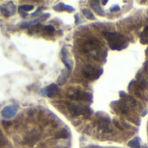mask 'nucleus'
Returning a JSON list of instances; mask_svg holds the SVG:
<instances>
[{"mask_svg": "<svg viewBox=\"0 0 148 148\" xmlns=\"http://www.w3.org/2000/svg\"><path fill=\"white\" fill-rule=\"evenodd\" d=\"M110 124H111V119L107 115L99 118L98 120V126L104 132H112V129L110 128Z\"/></svg>", "mask_w": 148, "mask_h": 148, "instance_id": "8", "label": "nucleus"}, {"mask_svg": "<svg viewBox=\"0 0 148 148\" xmlns=\"http://www.w3.org/2000/svg\"><path fill=\"white\" fill-rule=\"evenodd\" d=\"M18 111V106L17 104H12L5 106L1 111V114L5 119H11L17 114Z\"/></svg>", "mask_w": 148, "mask_h": 148, "instance_id": "6", "label": "nucleus"}, {"mask_svg": "<svg viewBox=\"0 0 148 148\" xmlns=\"http://www.w3.org/2000/svg\"><path fill=\"white\" fill-rule=\"evenodd\" d=\"M104 36L107 39L110 48L113 51H121L128 46V42L125 36L119 32H104Z\"/></svg>", "mask_w": 148, "mask_h": 148, "instance_id": "1", "label": "nucleus"}, {"mask_svg": "<svg viewBox=\"0 0 148 148\" xmlns=\"http://www.w3.org/2000/svg\"><path fill=\"white\" fill-rule=\"evenodd\" d=\"M114 125H115L119 129H120V130H124V128L120 126V125H119V123L118 121H114Z\"/></svg>", "mask_w": 148, "mask_h": 148, "instance_id": "24", "label": "nucleus"}, {"mask_svg": "<svg viewBox=\"0 0 148 148\" xmlns=\"http://www.w3.org/2000/svg\"><path fill=\"white\" fill-rule=\"evenodd\" d=\"M147 112H148V111L147 110H145V112H143V113H142V116L144 117V116H145L146 114H147Z\"/></svg>", "mask_w": 148, "mask_h": 148, "instance_id": "26", "label": "nucleus"}, {"mask_svg": "<svg viewBox=\"0 0 148 148\" xmlns=\"http://www.w3.org/2000/svg\"><path fill=\"white\" fill-rule=\"evenodd\" d=\"M140 43L142 45L148 44V26L145 28V30L140 35Z\"/></svg>", "mask_w": 148, "mask_h": 148, "instance_id": "17", "label": "nucleus"}, {"mask_svg": "<svg viewBox=\"0 0 148 148\" xmlns=\"http://www.w3.org/2000/svg\"><path fill=\"white\" fill-rule=\"evenodd\" d=\"M48 17H50V14H48V13H46V14H45H45H43L41 17H39V18H36V19H34L33 21H30V22H23V23L21 24V28L25 29V28L30 27L31 25H38L40 22L45 21Z\"/></svg>", "mask_w": 148, "mask_h": 148, "instance_id": "10", "label": "nucleus"}, {"mask_svg": "<svg viewBox=\"0 0 148 148\" xmlns=\"http://www.w3.org/2000/svg\"><path fill=\"white\" fill-rule=\"evenodd\" d=\"M82 12H83V14L85 15V17L87 19H90V20H95L96 19V18L93 15V13L92 12V11H90L88 9H83Z\"/></svg>", "mask_w": 148, "mask_h": 148, "instance_id": "19", "label": "nucleus"}, {"mask_svg": "<svg viewBox=\"0 0 148 148\" xmlns=\"http://www.w3.org/2000/svg\"><path fill=\"white\" fill-rule=\"evenodd\" d=\"M15 10H16V6L15 5H13L12 1L8 2L4 5H0V12L6 18L12 16L15 13Z\"/></svg>", "mask_w": 148, "mask_h": 148, "instance_id": "7", "label": "nucleus"}, {"mask_svg": "<svg viewBox=\"0 0 148 148\" xmlns=\"http://www.w3.org/2000/svg\"><path fill=\"white\" fill-rule=\"evenodd\" d=\"M34 9V6L32 5H23L18 7V12L20 14L22 13H26V12L32 11Z\"/></svg>", "mask_w": 148, "mask_h": 148, "instance_id": "18", "label": "nucleus"}, {"mask_svg": "<svg viewBox=\"0 0 148 148\" xmlns=\"http://www.w3.org/2000/svg\"><path fill=\"white\" fill-rule=\"evenodd\" d=\"M69 137H70V132L67 129H64V128L61 129L56 134V138H67Z\"/></svg>", "mask_w": 148, "mask_h": 148, "instance_id": "15", "label": "nucleus"}, {"mask_svg": "<svg viewBox=\"0 0 148 148\" xmlns=\"http://www.w3.org/2000/svg\"><path fill=\"white\" fill-rule=\"evenodd\" d=\"M128 145L131 148H140V138L138 137H135L128 142Z\"/></svg>", "mask_w": 148, "mask_h": 148, "instance_id": "16", "label": "nucleus"}, {"mask_svg": "<svg viewBox=\"0 0 148 148\" xmlns=\"http://www.w3.org/2000/svg\"><path fill=\"white\" fill-rule=\"evenodd\" d=\"M147 86V82L145 80V79L140 75V73H138V75L137 76V84H136V87L139 88L141 90L145 89Z\"/></svg>", "mask_w": 148, "mask_h": 148, "instance_id": "14", "label": "nucleus"}, {"mask_svg": "<svg viewBox=\"0 0 148 148\" xmlns=\"http://www.w3.org/2000/svg\"><path fill=\"white\" fill-rule=\"evenodd\" d=\"M41 10H43V7H38V8L37 9V11L32 14V16H37V15L40 12V11H41Z\"/></svg>", "mask_w": 148, "mask_h": 148, "instance_id": "23", "label": "nucleus"}, {"mask_svg": "<svg viewBox=\"0 0 148 148\" xmlns=\"http://www.w3.org/2000/svg\"><path fill=\"white\" fill-rule=\"evenodd\" d=\"M119 10H120V7H119L118 5H113L112 7L110 8V11L112 12H119Z\"/></svg>", "mask_w": 148, "mask_h": 148, "instance_id": "21", "label": "nucleus"}, {"mask_svg": "<svg viewBox=\"0 0 148 148\" xmlns=\"http://www.w3.org/2000/svg\"><path fill=\"white\" fill-rule=\"evenodd\" d=\"M62 61H63L64 64L66 66L67 70L71 71V70L73 68V61L71 59L69 51L65 47H64L62 49Z\"/></svg>", "mask_w": 148, "mask_h": 148, "instance_id": "9", "label": "nucleus"}, {"mask_svg": "<svg viewBox=\"0 0 148 148\" xmlns=\"http://www.w3.org/2000/svg\"><path fill=\"white\" fill-rule=\"evenodd\" d=\"M107 2H108V1H106H106H102L101 3H102L103 5H106V4H107Z\"/></svg>", "mask_w": 148, "mask_h": 148, "instance_id": "27", "label": "nucleus"}, {"mask_svg": "<svg viewBox=\"0 0 148 148\" xmlns=\"http://www.w3.org/2000/svg\"><path fill=\"white\" fill-rule=\"evenodd\" d=\"M0 144H1V145H5V144H6V139H5V137L2 135L1 132H0Z\"/></svg>", "mask_w": 148, "mask_h": 148, "instance_id": "22", "label": "nucleus"}, {"mask_svg": "<svg viewBox=\"0 0 148 148\" xmlns=\"http://www.w3.org/2000/svg\"><path fill=\"white\" fill-rule=\"evenodd\" d=\"M104 70L101 67L94 66L92 64H86L82 68V74L83 76L89 79V80H96L100 78V76L103 74Z\"/></svg>", "mask_w": 148, "mask_h": 148, "instance_id": "3", "label": "nucleus"}, {"mask_svg": "<svg viewBox=\"0 0 148 148\" xmlns=\"http://www.w3.org/2000/svg\"><path fill=\"white\" fill-rule=\"evenodd\" d=\"M70 74H71V71L67 70V69H64V70H62L60 75L58 79V85L59 86H63L64 85L68 79H69V77H70Z\"/></svg>", "mask_w": 148, "mask_h": 148, "instance_id": "11", "label": "nucleus"}, {"mask_svg": "<svg viewBox=\"0 0 148 148\" xmlns=\"http://www.w3.org/2000/svg\"><path fill=\"white\" fill-rule=\"evenodd\" d=\"M69 97L76 101H86L89 103L92 102L93 97L92 94L87 92H84V91H77L75 92H73L71 94L69 95Z\"/></svg>", "mask_w": 148, "mask_h": 148, "instance_id": "4", "label": "nucleus"}, {"mask_svg": "<svg viewBox=\"0 0 148 148\" xmlns=\"http://www.w3.org/2000/svg\"><path fill=\"white\" fill-rule=\"evenodd\" d=\"M68 109H69L70 113L73 117H77V116H80V115L89 117L93 113V111L91 109V107L85 106L83 104H80V103H78V104L71 103L68 106Z\"/></svg>", "mask_w": 148, "mask_h": 148, "instance_id": "2", "label": "nucleus"}, {"mask_svg": "<svg viewBox=\"0 0 148 148\" xmlns=\"http://www.w3.org/2000/svg\"><path fill=\"white\" fill-rule=\"evenodd\" d=\"M59 92V88L56 84H51L49 86H47L45 88H42L39 91V94L42 96H45L48 98H54L56 97Z\"/></svg>", "mask_w": 148, "mask_h": 148, "instance_id": "5", "label": "nucleus"}, {"mask_svg": "<svg viewBox=\"0 0 148 148\" xmlns=\"http://www.w3.org/2000/svg\"><path fill=\"white\" fill-rule=\"evenodd\" d=\"M144 68H145V70L148 72V61L145 62V63L144 64Z\"/></svg>", "mask_w": 148, "mask_h": 148, "instance_id": "25", "label": "nucleus"}, {"mask_svg": "<svg viewBox=\"0 0 148 148\" xmlns=\"http://www.w3.org/2000/svg\"><path fill=\"white\" fill-rule=\"evenodd\" d=\"M145 53H148V48H147V49L145 50Z\"/></svg>", "mask_w": 148, "mask_h": 148, "instance_id": "29", "label": "nucleus"}, {"mask_svg": "<svg viewBox=\"0 0 148 148\" xmlns=\"http://www.w3.org/2000/svg\"><path fill=\"white\" fill-rule=\"evenodd\" d=\"M91 6H92V8L93 9V11L97 13V14H99V16H101V17H104V16H106V12H105V11L101 8V6H100V2L99 1H91Z\"/></svg>", "mask_w": 148, "mask_h": 148, "instance_id": "12", "label": "nucleus"}, {"mask_svg": "<svg viewBox=\"0 0 148 148\" xmlns=\"http://www.w3.org/2000/svg\"><path fill=\"white\" fill-rule=\"evenodd\" d=\"M44 30H45V32H47L48 34H53L54 32H55V28L52 26V25H45V27H44Z\"/></svg>", "mask_w": 148, "mask_h": 148, "instance_id": "20", "label": "nucleus"}, {"mask_svg": "<svg viewBox=\"0 0 148 148\" xmlns=\"http://www.w3.org/2000/svg\"><path fill=\"white\" fill-rule=\"evenodd\" d=\"M53 9L57 12H74L75 9H74L72 6L71 5H67L65 4H63V3H59L58 5H55L53 7Z\"/></svg>", "mask_w": 148, "mask_h": 148, "instance_id": "13", "label": "nucleus"}, {"mask_svg": "<svg viewBox=\"0 0 148 148\" xmlns=\"http://www.w3.org/2000/svg\"><path fill=\"white\" fill-rule=\"evenodd\" d=\"M143 148H148V146L147 145H144V147Z\"/></svg>", "mask_w": 148, "mask_h": 148, "instance_id": "28", "label": "nucleus"}]
</instances>
